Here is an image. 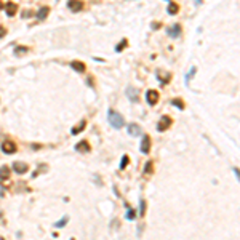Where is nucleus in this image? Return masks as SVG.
<instances>
[{"label":"nucleus","instance_id":"24","mask_svg":"<svg viewBox=\"0 0 240 240\" xmlns=\"http://www.w3.org/2000/svg\"><path fill=\"white\" fill-rule=\"evenodd\" d=\"M125 45H126V40H123L120 45H117V47H115V50H117V51H120V50H122V48H123Z\"/></svg>","mask_w":240,"mask_h":240},{"label":"nucleus","instance_id":"7","mask_svg":"<svg viewBox=\"0 0 240 240\" xmlns=\"http://www.w3.org/2000/svg\"><path fill=\"white\" fill-rule=\"evenodd\" d=\"M3 8H5V11H6V15H8V16H15V13H16V3L8 2V3L3 5Z\"/></svg>","mask_w":240,"mask_h":240},{"label":"nucleus","instance_id":"8","mask_svg":"<svg viewBox=\"0 0 240 240\" xmlns=\"http://www.w3.org/2000/svg\"><path fill=\"white\" fill-rule=\"evenodd\" d=\"M67 6H69L72 11H80L82 6H83V3L79 2V0H72V2H67Z\"/></svg>","mask_w":240,"mask_h":240},{"label":"nucleus","instance_id":"5","mask_svg":"<svg viewBox=\"0 0 240 240\" xmlns=\"http://www.w3.org/2000/svg\"><path fill=\"white\" fill-rule=\"evenodd\" d=\"M2 151L5 154H13V152H16V144L11 143V141H5L2 144Z\"/></svg>","mask_w":240,"mask_h":240},{"label":"nucleus","instance_id":"10","mask_svg":"<svg viewBox=\"0 0 240 240\" xmlns=\"http://www.w3.org/2000/svg\"><path fill=\"white\" fill-rule=\"evenodd\" d=\"M70 67H72L74 70H77V72H85V64L80 61H72L70 62Z\"/></svg>","mask_w":240,"mask_h":240},{"label":"nucleus","instance_id":"3","mask_svg":"<svg viewBox=\"0 0 240 240\" xmlns=\"http://www.w3.org/2000/svg\"><path fill=\"white\" fill-rule=\"evenodd\" d=\"M146 101H147V104H151V106H154V104H157V101H159V93L155 90H149L146 93Z\"/></svg>","mask_w":240,"mask_h":240},{"label":"nucleus","instance_id":"27","mask_svg":"<svg viewBox=\"0 0 240 240\" xmlns=\"http://www.w3.org/2000/svg\"><path fill=\"white\" fill-rule=\"evenodd\" d=\"M0 8H3V3L2 2H0Z\"/></svg>","mask_w":240,"mask_h":240},{"label":"nucleus","instance_id":"26","mask_svg":"<svg viewBox=\"0 0 240 240\" xmlns=\"http://www.w3.org/2000/svg\"><path fill=\"white\" fill-rule=\"evenodd\" d=\"M5 34H6V31L3 29V27H0V39H2V37H3Z\"/></svg>","mask_w":240,"mask_h":240},{"label":"nucleus","instance_id":"16","mask_svg":"<svg viewBox=\"0 0 240 240\" xmlns=\"http://www.w3.org/2000/svg\"><path fill=\"white\" fill-rule=\"evenodd\" d=\"M87 123H85V120H82L80 122V125H77V126H74L72 128V135H77V133H80L82 130H83V126H85Z\"/></svg>","mask_w":240,"mask_h":240},{"label":"nucleus","instance_id":"6","mask_svg":"<svg viewBox=\"0 0 240 240\" xmlns=\"http://www.w3.org/2000/svg\"><path fill=\"white\" fill-rule=\"evenodd\" d=\"M149 149H151V138L147 136V135H144L143 136V144H141V152L147 154V152H149Z\"/></svg>","mask_w":240,"mask_h":240},{"label":"nucleus","instance_id":"23","mask_svg":"<svg viewBox=\"0 0 240 240\" xmlns=\"http://www.w3.org/2000/svg\"><path fill=\"white\" fill-rule=\"evenodd\" d=\"M15 51L21 54V53H26V51H29V48H27V47H18V48H16Z\"/></svg>","mask_w":240,"mask_h":240},{"label":"nucleus","instance_id":"2","mask_svg":"<svg viewBox=\"0 0 240 240\" xmlns=\"http://www.w3.org/2000/svg\"><path fill=\"white\" fill-rule=\"evenodd\" d=\"M170 125H171V118L168 115H163L159 120V123H157V130L159 131H165V130L170 128Z\"/></svg>","mask_w":240,"mask_h":240},{"label":"nucleus","instance_id":"25","mask_svg":"<svg viewBox=\"0 0 240 240\" xmlns=\"http://www.w3.org/2000/svg\"><path fill=\"white\" fill-rule=\"evenodd\" d=\"M144 211H146V202L141 200V215H144Z\"/></svg>","mask_w":240,"mask_h":240},{"label":"nucleus","instance_id":"12","mask_svg":"<svg viewBox=\"0 0 240 240\" xmlns=\"http://www.w3.org/2000/svg\"><path fill=\"white\" fill-rule=\"evenodd\" d=\"M178 11H179V5L176 2H170V5H168V13H170V15H176Z\"/></svg>","mask_w":240,"mask_h":240},{"label":"nucleus","instance_id":"11","mask_svg":"<svg viewBox=\"0 0 240 240\" xmlns=\"http://www.w3.org/2000/svg\"><path fill=\"white\" fill-rule=\"evenodd\" d=\"M128 133H130L131 136H139V135H141V128H139V125L131 123V125L128 126Z\"/></svg>","mask_w":240,"mask_h":240},{"label":"nucleus","instance_id":"9","mask_svg":"<svg viewBox=\"0 0 240 240\" xmlns=\"http://www.w3.org/2000/svg\"><path fill=\"white\" fill-rule=\"evenodd\" d=\"M179 34H181V26L179 24H173L170 29H168V35H170V37H178Z\"/></svg>","mask_w":240,"mask_h":240},{"label":"nucleus","instance_id":"13","mask_svg":"<svg viewBox=\"0 0 240 240\" xmlns=\"http://www.w3.org/2000/svg\"><path fill=\"white\" fill-rule=\"evenodd\" d=\"M75 149L77 151H83V152H90V144L87 143V141H82L80 144L75 146Z\"/></svg>","mask_w":240,"mask_h":240},{"label":"nucleus","instance_id":"21","mask_svg":"<svg viewBox=\"0 0 240 240\" xmlns=\"http://www.w3.org/2000/svg\"><path fill=\"white\" fill-rule=\"evenodd\" d=\"M128 98H133V101H138V95H136V90H128Z\"/></svg>","mask_w":240,"mask_h":240},{"label":"nucleus","instance_id":"22","mask_svg":"<svg viewBox=\"0 0 240 240\" xmlns=\"http://www.w3.org/2000/svg\"><path fill=\"white\" fill-rule=\"evenodd\" d=\"M126 219H130V221L135 219V211H133V210H128V211H126Z\"/></svg>","mask_w":240,"mask_h":240},{"label":"nucleus","instance_id":"14","mask_svg":"<svg viewBox=\"0 0 240 240\" xmlns=\"http://www.w3.org/2000/svg\"><path fill=\"white\" fill-rule=\"evenodd\" d=\"M8 178H10V168L2 167L0 168V179H8Z\"/></svg>","mask_w":240,"mask_h":240},{"label":"nucleus","instance_id":"1","mask_svg":"<svg viewBox=\"0 0 240 240\" xmlns=\"http://www.w3.org/2000/svg\"><path fill=\"white\" fill-rule=\"evenodd\" d=\"M107 120H109V123L114 126V128H122V126L125 125V120H123V117L118 114V112H115L114 109H109V112H107Z\"/></svg>","mask_w":240,"mask_h":240},{"label":"nucleus","instance_id":"4","mask_svg":"<svg viewBox=\"0 0 240 240\" xmlns=\"http://www.w3.org/2000/svg\"><path fill=\"white\" fill-rule=\"evenodd\" d=\"M13 168H15V171H16V173L24 174L27 170H29V165L24 163V162H15V163H13Z\"/></svg>","mask_w":240,"mask_h":240},{"label":"nucleus","instance_id":"19","mask_svg":"<svg viewBox=\"0 0 240 240\" xmlns=\"http://www.w3.org/2000/svg\"><path fill=\"white\" fill-rule=\"evenodd\" d=\"M152 165H154V163H152L151 160H149V162H147V163H146V168H144V173H146V174L152 173Z\"/></svg>","mask_w":240,"mask_h":240},{"label":"nucleus","instance_id":"15","mask_svg":"<svg viewBox=\"0 0 240 240\" xmlns=\"http://www.w3.org/2000/svg\"><path fill=\"white\" fill-rule=\"evenodd\" d=\"M48 13H50V8H48V6H43V8H42L40 11H39V15H37V18L39 19H45L47 18V15Z\"/></svg>","mask_w":240,"mask_h":240},{"label":"nucleus","instance_id":"18","mask_svg":"<svg viewBox=\"0 0 240 240\" xmlns=\"http://www.w3.org/2000/svg\"><path fill=\"white\" fill-rule=\"evenodd\" d=\"M171 104H174L178 109H184V103H182L181 99H173V101H171Z\"/></svg>","mask_w":240,"mask_h":240},{"label":"nucleus","instance_id":"17","mask_svg":"<svg viewBox=\"0 0 240 240\" xmlns=\"http://www.w3.org/2000/svg\"><path fill=\"white\" fill-rule=\"evenodd\" d=\"M128 160H130V159H128V155H123V157H122V162H120V167H118L120 170H125L126 165H128Z\"/></svg>","mask_w":240,"mask_h":240},{"label":"nucleus","instance_id":"20","mask_svg":"<svg viewBox=\"0 0 240 240\" xmlns=\"http://www.w3.org/2000/svg\"><path fill=\"white\" fill-rule=\"evenodd\" d=\"M67 219H69V218H67V216H64V218H62L61 221H58V223L54 224V227H62V226H64V224L67 223Z\"/></svg>","mask_w":240,"mask_h":240}]
</instances>
